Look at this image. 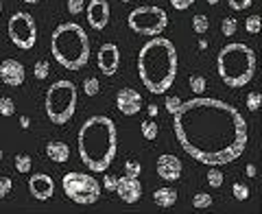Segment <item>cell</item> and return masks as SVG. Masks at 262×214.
Wrapping results in <instances>:
<instances>
[{
    "mask_svg": "<svg viewBox=\"0 0 262 214\" xmlns=\"http://www.w3.org/2000/svg\"><path fill=\"white\" fill-rule=\"evenodd\" d=\"M180 146L206 166L232 164L247 146V120L234 105L218 98L194 96L172 114Z\"/></svg>",
    "mask_w": 262,
    "mask_h": 214,
    "instance_id": "1",
    "label": "cell"
},
{
    "mask_svg": "<svg viewBox=\"0 0 262 214\" xmlns=\"http://www.w3.org/2000/svg\"><path fill=\"white\" fill-rule=\"evenodd\" d=\"M79 158L92 173H105L118 151V132L110 116H92L81 124L76 136Z\"/></svg>",
    "mask_w": 262,
    "mask_h": 214,
    "instance_id": "2",
    "label": "cell"
},
{
    "mask_svg": "<svg viewBox=\"0 0 262 214\" xmlns=\"http://www.w3.org/2000/svg\"><path fill=\"white\" fill-rule=\"evenodd\" d=\"M177 48L166 38H151L138 52V74L151 94H166L177 76Z\"/></svg>",
    "mask_w": 262,
    "mask_h": 214,
    "instance_id": "3",
    "label": "cell"
},
{
    "mask_svg": "<svg viewBox=\"0 0 262 214\" xmlns=\"http://www.w3.org/2000/svg\"><path fill=\"white\" fill-rule=\"evenodd\" d=\"M50 52L66 70H81L90 62V40L76 22H64L50 35Z\"/></svg>",
    "mask_w": 262,
    "mask_h": 214,
    "instance_id": "4",
    "label": "cell"
},
{
    "mask_svg": "<svg viewBox=\"0 0 262 214\" xmlns=\"http://www.w3.org/2000/svg\"><path fill=\"white\" fill-rule=\"evenodd\" d=\"M216 68L228 88H245L256 74V52L242 42H232L218 52Z\"/></svg>",
    "mask_w": 262,
    "mask_h": 214,
    "instance_id": "5",
    "label": "cell"
},
{
    "mask_svg": "<svg viewBox=\"0 0 262 214\" xmlns=\"http://www.w3.org/2000/svg\"><path fill=\"white\" fill-rule=\"evenodd\" d=\"M76 86L68 79L55 81L46 92L44 110L52 124H66L76 112Z\"/></svg>",
    "mask_w": 262,
    "mask_h": 214,
    "instance_id": "6",
    "label": "cell"
},
{
    "mask_svg": "<svg viewBox=\"0 0 262 214\" xmlns=\"http://www.w3.org/2000/svg\"><path fill=\"white\" fill-rule=\"evenodd\" d=\"M127 24L134 33L156 38V35H162L164 28L168 26V16H166V11L162 7L142 4V7H136L127 16Z\"/></svg>",
    "mask_w": 262,
    "mask_h": 214,
    "instance_id": "7",
    "label": "cell"
},
{
    "mask_svg": "<svg viewBox=\"0 0 262 214\" xmlns=\"http://www.w3.org/2000/svg\"><path fill=\"white\" fill-rule=\"evenodd\" d=\"M62 188L66 197L79 206H92L100 197V184L88 173H66L62 177Z\"/></svg>",
    "mask_w": 262,
    "mask_h": 214,
    "instance_id": "8",
    "label": "cell"
},
{
    "mask_svg": "<svg viewBox=\"0 0 262 214\" xmlns=\"http://www.w3.org/2000/svg\"><path fill=\"white\" fill-rule=\"evenodd\" d=\"M7 33H9V40L22 50H31L35 42H38V24H35L33 16L24 14V11H16L9 18Z\"/></svg>",
    "mask_w": 262,
    "mask_h": 214,
    "instance_id": "9",
    "label": "cell"
},
{
    "mask_svg": "<svg viewBox=\"0 0 262 214\" xmlns=\"http://www.w3.org/2000/svg\"><path fill=\"white\" fill-rule=\"evenodd\" d=\"M98 70L107 76L116 74L118 66H120V50H118V46L114 44V42H107V44H103L98 48Z\"/></svg>",
    "mask_w": 262,
    "mask_h": 214,
    "instance_id": "10",
    "label": "cell"
},
{
    "mask_svg": "<svg viewBox=\"0 0 262 214\" xmlns=\"http://www.w3.org/2000/svg\"><path fill=\"white\" fill-rule=\"evenodd\" d=\"M26 79V70L18 59H2L0 64V81L9 88H20Z\"/></svg>",
    "mask_w": 262,
    "mask_h": 214,
    "instance_id": "11",
    "label": "cell"
},
{
    "mask_svg": "<svg viewBox=\"0 0 262 214\" xmlns=\"http://www.w3.org/2000/svg\"><path fill=\"white\" fill-rule=\"evenodd\" d=\"M116 107L122 116H136L142 110V96L134 88H122L116 92Z\"/></svg>",
    "mask_w": 262,
    "mask_h": 214,
    "instance_id": "12",
    "label": "cell"
},
{
    "mask_svg": "<svg viewBox=\"0 0 262 214\" xmlns=\"http://www.w3.org/2000/svg\"><path fill=\"white\" fill-rule=\"evenodd\" d=\"M116 192L124 204H138L140 197H142V184L138 177H131V175H122L118 177L116 182Z\"/></svg>",
    "mask_w": 262,
    "mask_h": 214,
    "instance_id": "13",
    "label": "cell"
},
{
    "mask_svg": "<svg viewBox=\"0 0 262 214\" xmlns=\"http://www.w3.org/2000/svg\"><path fill=\"white\" fill-rule=\"evenodd\" d=\"M88 14V24H90L94 31H103L110 22V4L107 0H92L86 9Z\"/></svg>",
    "mask_w": 262,
    "mask_h": 214,
    "instance_id": "14",
    "label": "cell"
},
{
    "mask_svg": "<svg viewBox=\"0 0 262 214\" xmlns=\"http://www.w3.org/2000/svg\"><path fill=\"white\" fill-rule=\"evenodd\" d=\"M28 190H31V194L38 201H48L52 194H55V182H52V177L46 175V173L31 175V180H28Z\"/></svg>",
    "mask_w": 262,
    "mask_h": 214,
    "instance_id": "15",
    "label": "cell"
},
{
    "mask_svg": "<svg viewBox=\"0 0 262 214\" xmlns=\"http://www.w3.org/2000/svg\"><path fill=\"white\" fill-rule=\"evenodd\" d=\"M156 168L164 182H177L182 177V160L177 156H170V153H164L158 158Z\"/></svg>",
    "mask_w": 262,
    "mask_h": 214,
    "instance_id": "16",
    "label": "cell"
},
{
    "mask_svg": "<svg viewBox=\"0 0 262 214\" xmlns=\"http://www.w3.org/2000/svg\"><path fill=\"white\" fill-rule=\"evenodd\" d=\"M46 156L55 164H66L70 160V146L62 140H50L48 144H46Z\"/></svg>",
    "mask_w": 262,
    "mask_h": 214,
    "instance_id": "17",
    "label": "cell"
},
{
    "mask_svg": "<svg viewBox=\"0 0 262 214\" xmlns=\"http://www.w3.org/2000/svg\"><path fill=\"white\" fill-rule=\"evenodd\" d=\"M153 201H156L160 208H172L177 204V190L170 188V186L158 188L156 192H153Z\"/></svg>",
    "mask_w": 262,
    "mask_h": 214,
    "instance_id": "18",
    "label": "cell"
},
{
    "mask_svg": "<svg viewBox=\"0 0 262 214\" xmlns=\"http://www.w3.org/2000/svg\"><path fill=\"white\" fill-rule=\"evenodd\" d=\"M140 132H142V138L148 140V142H153V140L158 138V134H160L158 122L153 120V118H151V120L146 118V120H142V122H140Z\"/></svg>",
    "mask_w": 262,
    "mask_h": 214,
    "instance_id": "19",
    "label": "cell"
},
{
    "mask_svg": "<svg viewBox=\"0 0 262 214\" xmlns=\"http://www.w3.org/2000/svg\"><path fill=\"white\" fill-rule=\"evenodd\" d=\"M192 28H194L196 35H206L208 28H210V20H208V16H204V14L194 16L192 18Z\"/></svg>",
    "mask_w": 262,
    "mask_h": 214,
    "instance_id": "20",
    "label": "cell"
},
{
    "mask_svg": "<svg viewBox=\"0 0 262 214\" xmlns=\"http://www.w3.org/2000/svg\"><path fill=\"white\" fill-rule=\"evenodd\" d=\"M33 74H35V79H38V81H44L46 76L50 74V66H48V62H46V59H40V62H35V66H33Z\"/></svg>",
    "mask_w": 262,
    "mask_h": 214,
    "instance_id": "21",
    "label": "cell"
},
{
    "mask_svg": "<svg viewBox=\"0 0 262 214\" xmlns=\"http://www.w3.org/2000/svg\"><path fill=\"white\" fill-rule=\"evenodd\" d=\"M31 166H33V160H31V156H24V153L16 156V170H18V173L26 175L28 170H31Z\"/></svg>",
    "mask_w": 262,
    "mask_h": 214,
    "instance_id": "22",
    "label": "cell"
},
{
    "mask_svg": "<svg viewBox=\"0 0 262 214\" xmlns=\"http://www.w3.org/2000/svg\"><path fill=\"white\" fill-rule=\"evenodd\" d=\"M192 206H194V210H208L212 206V197L208 192H196L192 197Z\"/></svg>",
    "mask_w": 262,
    "mask_h": 214,
    "instance_id": "23",
    "label": "cell"
},
{
    "mask_svg": "<svg viewBox=\"0 0 262 214\" xmlns=\"http://www.w3.org/2000/svg\"><path fill=\"white\" fill-rule=\"evenodd\" d=\"M188 83H190V90H192L196 96H201V94L206 92V79L201 74H192L188 79Z\"/></svg>",
    "mask_w": 262,
    "mask_h": 214,
    "instance_id": "24",
    "label": "cell"
},
{
    "mask_svg": "<svg viewBox=\"0 0 262 214\" xmlns=\"http://www.w3.org/2000/svg\"><path fill=\"white\" fill-rule=\"evenodd\" d=\"M236 31H238L236 18H223V22H221V33L225 35V38H232V35H236Z\"/></svg>",
    "mask_w": 262,
    "mask_h": 214,
    "instance_id": "25",
    "label": "cell"
},
{
    "mask_svg": "<svg viewBox=\"0 0 262 214\" xmlns=\"http://www.w3.org/2000/svg\"><path fill=\"white\" fill-rule=\"evenodd\" d=\"M98 90H100V86H98L96 76H86V79H83V92H86L88 96H96Z\"/></svg>",
    "mask_w": 262,
    "mask_h": 214,
    "instance_id": "26",
    "label": "cell"
},
{
    "mask_svg": "<svg viewBox=\"0 0 262 214\" xmlns=\"http://www.w3.org/2000/svg\"><path fill=\"white\" fill-rule=\"evenodd\" d=\"M208 184H210L212 188H221L223 186V173L221 170H216V166H212V168L208 170Z\"/></svg>",
    "mask_w": 262,
    "mask_h": 214,
    "instance_id": "27",
    "label": "cell"
},
{
    "mask_svg": "<svg viewBox=\"0 0 262 214\" xmlns=\"http://www.w3.org/2000/svg\"><path fill=\"white\" fill-rule=\"evenodd\" d=\"M260 26H262L260 16H249L247 20H245V28H247L249 35H258L260 33Z\"/></svg>",
    "mask_w": 262,
    "mask_h": 214,
    "instance_id": "28",
    "label": "cell"
},
{
    "mask_svg": "<svg viewBox=\"0 0 262 214\" xmlns=\"http://www.w3.org/2000/svg\"><path fill=\"white\" fill-rule=\"evenodd\" d=\"M14 112H16L14 100H11L9 96H2V98H0V116L9 118V116H14Z\"/></svg>",
    "mask_w": 262,
    "mask_h": 214,
    "instance_id": "29",
    "label": "cell"
},
{
    "mask_svg": "<svg viewBox=\"0 0 262 214\" xmlns=\"http://www.w3.org/2000/svg\"><path fill=\"white\" fill-rule=\"evenodd\" d=\"M232 194H234V199L236 201H247L249 199V188L245 186V184H234V186H232Z\"/></svg>",
    "mask_w": 262,
    "mask_h": 214,
    "instance_id": "30",
    "label": "cell"
},
{
    "mask_svg": "<svg viewBox=\"0 0 262 214\" xmlns=\"http://www.w3.org/2000/svg\"><path fill=\"white\" fill-rule=\"evenodd\" d=\"M124 173L131 175V177H138L142 173V164L138 160H127V162H124Z\"/></svg>",
    "mask_w": 262,
    "mask_h": 214,
    "instance_id": "31",
    "label": "cell"
},
{
    "mask_svg": "<svg viewBox=\"0 0 262 214\" xmlns=\"http://www.w3.org/2000/svg\"><path fill=\"white\" fill-rule=\"evenodd\" d=\"M260 100H262L260 92H249V94H247V107H249L252 112H258V110H260Z\"/></svg>",
    "mask_w": 262,
    "mask_h": 214,
    "instance_id": "32",
    "label": "cell"
},
{
    "mask_svg": "<svg viewBox=\"0 0 262 214\" xmlns=\"http://www.w3.org/2000/svg\"><path fill=\"white\" fill-rule=\"evenodd\" d=\"M164 107H166V112H168V114H175V112L182 107V98L180 96H166Z\"/></svg>",
    "mask_w": 262,
    "mask_h": 214,
    "instance_id": "33",
    "label": "cell"
},
{
    "mask_svg": "<svg viewBox=\"0 0 262 214\" xmlns=\"http://www.w3.org/2000/svg\"><path fill=\"white\" fill-rule=\"evenodd\" d=\"M11 188H14V182L9 180V177L0 175V199H4L7 194L11 192Z\"/></svg>",
    "mask_w": 262,
    "mask_h": 214,
    "instance_id": "34",
    "label": "cell"
},
{
    "mask_svg": "<svg viewBox=\"0 0 262 214\" xmlns=\"http://www.w3.org/2000/svg\"><path fill=\"white\" fill-rule=\"evenodd\" d=\"M83 9H86V2H83V0H68V14L79 16Z\"/></svg>",
    "mask_w": 262,
    "mask_h": 214,
    "instance_id": "35",
    "label": "cell"
},
{
    "mask_svg": "<svg viewBox=\"0 0 262 214\" xmlns=\"http://www.w3.org/2000/svg\"><path fill=\"white\" fill-rule=\"evenodd\" d=\"M228 2H230V7L234 11H245V9H249L254 4V0H228Z\"/></svg>",
    "mask_w": 262,
    "mask_h": 214,
    "instance_id": "36",
    "label": "cell"
},
{
    "mask_svg": "<svg viewBox=\"0 0 262 214\" xmlns=\"http://www.w3.org/2000/svg\"><path fill=\"white\" fill-rule=\"evenodd\" d=\"M170 4L175 7L177 11H184V9H190L194 4V0H170Z\"/></svg>",
    "mask_w": 262,
    "mask_h": 214,
    "instance_id": "37",
    "label": "cell"
},
{
    "mask_svg": "<svg viewBox=\"0 0 262 214\" xmlns=\"http://www.w3.org/2000/svg\"><path fill=\"white\" fill-rule=\"evenodd\" d=\"M116 182H118V177H116V175H105V188L110 190V192H114Z\"/></svg>",
    "mask_w": 262,
    "mask_h": 214,
    "instance_id": "38",
    "label": "cell"
},
{
    "mask_svg": "<svg viewBox=\"0 0 262 214\" xmlns=\"http://www.w3.org/2000/svg\"><path fill=\"white\" fill-rule=\"evenodd\" d=\"M245 173H247V177H252V180H254L258 170H256V166H254V164H247V166H245Z\"/></svg>",
    "mask_w": 262,
    "mask_h": 214,
    "instance_id": "39",
    "label": "cell"
},
{
    "mask_svg": "<svg viewBox=\"0 0 262 214\" xmlns=\"http://www.w3.org/2000/svg\"><path fill=\"white\" fill-rule=\"evenodd\" d=\"M158 105H148V116H151V118H156L158 116Z\"/></svg>",
    "mask_w": 262,
    "mask_h": 214,
    "instance_id": "40",
    "label": "cell"
},
{
    "mask_svg": "<svg viewBox=\"0 0 262 214\" xmlns=\"http://www.w3.org/2000/svg\"><path fill=\"white\" fill-rule=\"evenodd\" d=\"M28 124H31V120H28L26 116H22V118H20V127H22V129H28Z\"/></svg>",
    "mask_w": 262,
    "mask_h": 214,
    "instance_id": "41",
    "label": "cell"
},
{
    "mask_svg": "<svg viewBox=\"0 0 262 214\" xmlns=\"http://www.w3.org/2000/svg\"><path fill=\"white\" fill-rule=\"evenodd\" d=\"M22 2H26V4H38L40 0H22Z\"/></svg>",
    "mask_w": 262,
    "mask_h": 214,
    "instance_id": "42",
    "label": "cell"
},
{
    "mask_svg": "<svg viewBox=\"0 0 262 214\" xmlns=\"http://www.w3.org/2000/svg\"><path fill=\"white\" fill-rule=\"evenodd\" d=\"M208 4H218V0H206Z\"/></svg>",
    "mask_w": 262,
    "mask_h": 214,
    "instance_id": "43",
    "label": "cell"
},
{
    "mask_svg": "<svg viewBox=\"0 0 262 214\" xmlns=\"http://www.w3.org/2000/svg\"><path fill=\"white\" fill-rule=\"evenodd\" d=\"M0 14H2V0H0Z\"/></svg>",
    "mask_w": 262,
    "mask_h": 214,
    "instance_id": "44",
    "label": "cell"
},
{
    "mask_svg": "<svg viewBox=\"0 0 262 214\" xmlns=\"http://www.w3.org/2000/svg\"><path fill=\"white\" fill-rule=\"evenodd\" d=\"M0 160H2V148H0Z\"/></svg>",
    "mask_w": 262,
    "mask_h": 214,
    "instance_id": "45",
    "label": "cell"
},
{
    "mask_svg": "<svg viewBox=\"0 0 262 214\" xmlns=\"http://www.w3.org/2000/svg\"><path fill=\"white\" fill-rule=\"evenodd\" d=\"M120 2H131V0H120Z\"/></svg>",
    "mask_w": 262,
    "mask_h": 214,
    "instance_id": "46",
    "label": "cell"
}]
</instances>
